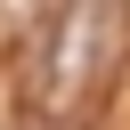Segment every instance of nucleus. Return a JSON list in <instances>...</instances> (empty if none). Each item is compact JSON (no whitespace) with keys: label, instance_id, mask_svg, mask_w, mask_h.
Segmentation results:
<instances>
[{"label":"nucleus","instance_id":"obj_1","mask_svg":"<svg viewBox=\"0 0 130 130\" xmlns=\"http://www.w3.org/2000/svg\"><path fill=\"white\" fill-rule=\"evenodd\" d=\"M98 41H106V0H65L57 8V41H49V73H41V98H73L98 65Z\"/></svg>","mask_w":130,"mask_h":130}]
</instances>
